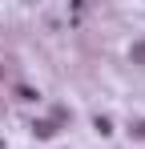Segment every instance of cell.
<instances>
[{"instance_id": "6da1fadb", "label": "cell", "mask_w": 145, "mask_h": 149, "mask_svg": "<svg viewBox=\"0 0 145 149\" xmlns=\"http://www.w3.org/2000/svg\"><path fill=\"white\" fill-rule=\"evenodd\" d=\"M32 133H36L40 141H48V137L56 133V121H32Z\"/></svg>"}, {"instance_id": "7a4b0ae2", "label": "cell", "mask_w": 145, "mask_h": 149, "mask_svg": "<svg viewBox=\"0 0 145 149\" xmlns=\"http://www.w3.org/2000/svg\"><path fill=\"white\" fill-rule=\"evenodd\" d=\"M133 61H141V65H145V40H137V45H133Z\"/></svg>"}, {"instance_id": "3957f363", "label": "cell", "mask_w": 145, "mask_h": 149, "mask_svg": "<svg viewBox=\"0 0 145 149\" xmlns=\"http://www.w3.org/2000/svg\"><path fill=\"white\" fill-rule=\"evenodd\" d=\"M129 133H133V137H141V141H145V121H137L133 129H129Z\"/></svg>"}]
</instances>
